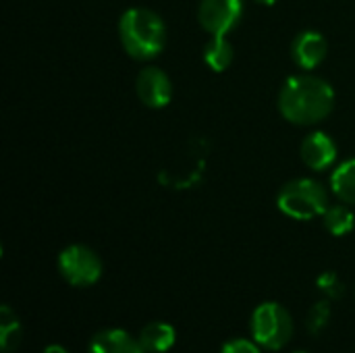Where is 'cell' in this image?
<instances>
[{
    "instance_id": "6da1fadb",
    "label": "cell",
    "mask_w": 355,
    "mask_h": 353,
    "mask_svg": "<svg viewBox=\"0 0 355 353\" xmlns=\"http://www.w3.org/2000/svg\"><path fill=\"white\" fill-rule=\"evenodd\" d=\"M335 106V92L329 81L316 75L289 77L279 94V110L293 125H316Z\"/></svg>"
},
{
    "instance_id": "7a4b0ae2",
    "label": "cell",
    "mask_w": 355,
    "mask_h": 353,
    "mask_svg": "<svg viewBox=\"0 0 355 353\" xmlns=\"http://www.w3.org/2000/svg\"><path fill=\"white\" fill-rule=\"evenodd\" d=\"M119 37L129 56L135 60H150L162 52L166 44V27L154 10L129 8L119 21Z\"/></svg>"
},
{
    "instance_id": "3957f363",
    "label": "cell",
    "mask_w": 355,
    "mask_h": 353,
    "mask_svg": "<svg viewBox=\"0 0 355 353\" xmlns=\"http://www.w3.org/2000/svg\"><path fill=\"white\" fill-rule=\"evenodd\" d=\"M277 206L283 214L295 221H310L316 216H322L329 208V191L322 183L314 179H293L289 181L279 198Z\"/></svg>"
},
{
    "instance_id": "277c9868",
    "label": "cell",
    "mask_w": 355,
    "mask_h": 353,
    "mask_svg": "<svg viewBox=\"0 0 355 353\" xmlns=\"http://www.w3.org/2000/svg\"><path fill=\"white\" fill-rule=\"evenodd\" d=\"M250 329H252V339L260 347L279 352L293 337V318L287 312V308H283L281 304L264 302L254 310Z\"/></svg>"
},
{
    "instance_id": "5b68a950",
    "label": "cell",
    "mask_w": 355,
    "mask_h": 353,
    "mask_svg": "<svg viewBox=\"0 0 355 353\" xmlns=\"http://www.w3.org/2000/svg\"><path fill=\"white\" fill-rule=\"evenodd\" d=\"M58 273L73 287H89L102 277V260L87 246H69L58 256Z\"/></svg>"
},
{
    "instance_id": "8992f818",
    "label": "cell",
    "mask_w": 355,
    "mask_h": 353,
    "mask_svg": "<svg viewBox=\"0 0 355 353\" xmlns=\"http://www.w3.org/2000/svg\"><path fill=\"white\" fill-rule=\"evenodd\" d=\"M243 15L241 0H202L198 8L200 25L212 35L229 33Z\"/></svg>"
},
{
    "instance_id": "52a82bcc",
    "label": "cell",
    "mask_w": 355,
    "mask_h": 353,
    "mask_svg": "<svg viewBox=\"0 0 355 353\" xmlns=\"http://www.w3.org/2000/svg\"><path fill=\"white\" fill-rule=\"evenodd\" d=\"M135 92H137V98L148 108H162L173 98L171 79L158 67H146L139 71V75L135 79Z\"/></svg>"
},
{
    "instance_id": "ba28073f",
    "label": "cell",
    "mask_w": 355,
    "mask_h": 353,
    "mask_svg": "<svg viewBox=\"0 0 355 353\" xmlns=\"http://www.w3.org/2000/svg\"><path fill=\"white\" fill-rule=\"evenodd\" d=\"M300 154L306 166H310L312 171H324L337 158V144L324 131H314L304 137Z\"/></svg>"
},
{
    "instance_id": "9c48e42d",
    "label": "cell",
    "mask_w": 355,
    "mask_h": 353,
    "mask_svg": "<svg viewBox=\"0 0 355 353\" xmlns=\"http://www.w3.org/2000/svg\"><path fill=\"white\" fill-rule=\"evenodd\" d=\"M327 50H329V44H327L322 33H318V31H304V33H300L293 40L291 56H293L297 67H302L306 71H312V69H316L324 60Z\"/></svg>"
},
{
    "instance_id": "30bf717a",
    "label": "cell",
    "mask_w": 355,
    "mask_h": 353,
    "mask_svg": "<svg viewBox=\"0 0 355 353\" xmlns=\"http://www.w3.org/2000/svg\"><path fill=\"white\" fill-rule=\"evenodd\" d=\"M87 353H146L139 339L123 329H104L92 337Z\"/></svg>"
},
{
    "instance_id": "8fae6325",
    "label": "cell",
    "mask_w": 355,
    "mask_h": 353,
    "mask_svg": "<svg viewBox=\"0 0 355 353\" xmlns=\"http://www.w3.org/2000/svg\"><path fill=\"white\" fill-rule=\"evenodd\" d=\"M137 339L146 353H164L175 345L177 333L168 322H150L141 329Z\"/></svg>"
},
{
    "instance_id": "7c38bea8",
    "label": "cell",
    "mask_w": 355,
    "mask_h": 353,
    "mask_svg": "<svg viewBox=\"0 0 355 353\" xmlns=\"http://www.w3.org/2000/svg\"><path fill=\"white\" fill-rule=\"evenodd\" d=\"M331 189L343 204L355 206V158L335 169L331 175Z\"/></svg>"
},
{
    "instance_id": "4fadbf2b",
    "label": "cell",
    "mask_w": 355,
    "mask_h": 353,
    "mask_svg": "<svg viewBox=\"0 0 355 353\" xmlns=\"http://www.w3.org/2000/svg\"><path fill=\"white\" fill-rule=\"evenodd\" d=\"M322 223H324V229L331 235L343 237L354 229L355 216L354 212L349 210V204H335V206L327 208V212L322 214Z\"/></svg>"
},
{
    "instance_id": "5bb4252c",
    "label": "cell",
    "mask_w": 355,
    "mask_h": 353,
    "mask_svg": "<svg viewBox=\"0 0 355 353\" xmlns=\"http://www.w3.org/2000/svg\"><path fill=\"white\" fill-rule=\"evenodd\" d=\"M204 60L212 71H225L233 62V46L225 35H212L204 48Z\"/></svg>"
},
{
    "instance_id": "9a60e30c",
    "label": "cell",
    "mask_w": 355,
    "mask_h": 353,
    "mask_svg": "<svg viewBox=\"0 0 355 353\" xmlns=\"http://www.w3.org/2000/svg\"><path fill=\"white\" fill-rule=\"evenodd\" d=\"M21 343V322L17 314L8 308H0V350L2 353L15 352Z\"/></svg>"
},
{
    "instance_id": "2e32d148",
    "label": "cell",
    "mask_w": 355,
    "mask_h": 353,
    "mask_svg": "<svg viewBox=\"0 0 355 353\" xmlns=\"http://www.w3.org/2000/svg\"><path fill=\"white\" fill-rule=\"evenodd\" d=\"M329 320H331V302L329 300H320V302H316L310 308L306 325H308V331L312 335H318V333H322L327 329Z\"/></svg>"
},
{
    "instance_id": "e0dca14e",
    "label": "cell",
    "mask_w": 355,
    "mask_h": 353,
    "mask_svg": "<svg viewBox=\"0 0 355 353\" xmlns=\"http://www.w3.org/2000/svg\"><path fill=\"white\" fill-rule=\"evenodd\" d=\"M318 289L327 298H333V300H339L343 295V285H341V281H339V277L335 273H324L318 279Z\"/></svg>"
},
{
    "instance_id": "ac0fdd59",
    "label": "cell",
    "mask_w": 355,
    "mask_h": 353,
    "mask_svg": "<svg viewBox=\"0 0 355 353\" xmlns=\"http://www.w3.org/2000/svg\"><path fill=\"white\" fill-rule=\"evenodd\" d=\"M220 353H262L260 345L252 339H231L223 345Z\"/></svg>"
},
{
    "instance_id": "d6986e66",
    "label": "cell",
    "mask_w": 355,
    "mask_h": 353,
    "mask_svg": "<svg viewBox=\"0 0 355 353\" xmlns=\"http://www.w3.org/2000/svg\"><path fill=\"white\" fill-rule=\"evenodd\" d=\"M42 353H69V352H67L62 345H48V347H46Z\"/></svg>"
},
{
    "instance_id": "ffe728a7",
    "label": "cell",
    "mask_w": 355,
    "mask_h": 353,
    "mask_svg": "<svg viewBox=\"0 0 355 353\" xmlns=\"http://www.w3.org/2000/svg\"><path fill=\"white\" fill-rule=\"evenodd\" d=\"M256 2H260V4H275L277 0H256Z\"/></svg>"
},
{
    "instance_id": "44dd1931",
    "label": "cell",
    "mask_w": 355,
    "mask_h": 353,
    "mask_svg": "<svg viewBox=\"0 0 355 353\" xmlns=\"http://www.w3.org/2000/svg\"><path fill=\"white\" fill-rule=\"evenodd\" d=\"M295 353H308V352H295Z\"/></svg>"
}]
</instances>
